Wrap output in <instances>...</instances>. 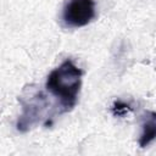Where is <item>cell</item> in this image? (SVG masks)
<instances>
[{
	"label": "cell",
	"instance_id": "cell-2",
	"mask_svg": "<svg viewBox=\"0 0 156 156\" xmlns=\"http://www.w3.org/2000/svg\"><path fill=\"white\" fill-rule=\"evenodd\" d=\"M95 17L94 0H68L62 10V21L67 27L79 28L89 24Z\"/></svg>",
	"mask_w": 156,
	"mask_h": 156
},
{
	"label": "cell",
	"instance_id": "cell-3",
	"mask_svg": "<svg viewBox=\"0 0 156 156\" xmlns=\"http://www.w3.org/2000/svg\"><path fill=\"white\" fill-rule=\"evenodd\" d=\"M23 112L17 122V129L20 132H27L41 118L43 107H46L48 101L45 96L39 91L30 96L27 101H22Z\"/></svg>",
	"mask_w": 156,
	"mask_h": 156
},
{
	"label": "cell",
	"instance_id": "cell-5",
	"mask_svg": "<svg viewBox=\"0 0 156 156\" xmlns=\"http://www.w3.org/2000/svg\"><path fill=\"white\" fill-rule=\"evenodd\" d=\"M128 110H129V105L123 102V101H115V104L112 106V111L117 116L124 115L126 112H128Z\"/></svg>",
	"mask_w": 156,
	"mask_h": 156
},
{
	"label": "cell",
	"instance_id": "cell-4",
	"mask_svg": "<svg viewBox=\"0 0 156 156\" xmlns=\"http://www.w3.org/2000/svg\"><path fill=\"white\" fill-rule=\"evenodd\" d=\"M156 136V115L150 112L143 123V132L139 138V145L141 147L147 146Z\"/></svg>",
	"mask_w": 156,
	"mask_h": 156
},
{
	"label": "cell",
	"instance_id": "cell-1",
	"mask_svg": "<svg viewBox=\"0 0 156 156\" xmlns=\"http://www.w3.org/2000/svg\"><path fill=\"white\" fill-rule=\"evenodd\" d=\"M82 69L72 60H65L58 67L52 69L46 78L48 91L58 101L62 112L71 111L77 104L82 85Z\"/></svg>",
	"mask_w": 156,
	"mask_h": 156
}]
</instances>
